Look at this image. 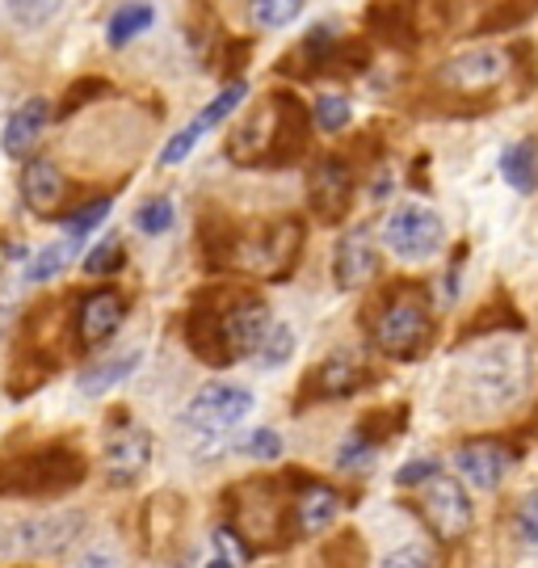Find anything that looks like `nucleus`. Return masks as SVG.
Masks as SVG:
<instances>
[{
  "label": "nucleus",
  "instance_id": "nucleus-8",
  "mask_svg": "<svg viewBox=\"0 0 538 568\" xmlns=\"http://www.w3.org/2000/svg\"><path fill=\"white\" fill-rule=\"evenodd\" d=\"M126 321V300L122 291H98V295H84V304L77 312V337L84 349H98L105 345Z\"/></svg>",
  "mask_w": 538,
  "mask_h": 568
},
{
  "label": "nucleus",
  "instance_id": "nucleus-29",
  "mask_svg": "<svg viewBox=\"0 0 538 568\" xmlns=\"http://www.w3.org/2000/svg\"><path fill=\"white\" fill-rule=\"evenodd\" d=\"M514 530H518V539L526 548L538 551V493H526V497H521L518 514H514Z\"/></svg>",
  "mask_w": 538,
  "mask_h": 568
},
{
  "label": "nucleus",
  "instance_id": "nucleus-9",
  "mask_svg": "<svg viewBox=\"0 0 538 568\" xmlns=\"http://www.w3.org/2000/svg\"><path fill=\"white\" fill-rule=\"evenodd\" d=\"M244 93H248V84H244V81H232V84H227L220 98L206 105V110H202L199 119L190 122V126H185L181 135H173V140L164 143L160 161H164V164H181V161H185V156H190V148H194V143H199L202 135L211 131V126H220L223 119H232V114H236V105L244 102Z\"/></svg>",
  "mask_w": 538,
  "mask_h": 568
},
{
  "label": "nucleus",
  "instance_id": "nucleus-31",
  "mask_svg": "<svg viewBox=\"0 0 538 568\" xmlns=\"http://www.w3.org/2000/svg\"><path fill=\"white\" fill-rule=\"evenodd\" d=\"M105 215H110V199H101V203L84 206L80 215H72V220H68V236L84 241V236H89V232H93V227H98L101 220H105Z\"/></svg>",
  "mask_w": 538,
  "mask_h": 568
},
{
  "label": "nucleus",
  "instance_id": "nucleus-19",
  "mask_svg": "<svg viewBox=\"0 0 538 568\" xmlns=\"http://www.w3.org/2000/svg\"><path fill=\"white\" fill-rule=\"evenodd\" d=\"M500 178L514 185L518 194H535L538 185V148L535 140H521L500 152Z\"/></svg>",
  "mask_w": 538,
  "mask_h": 568
},
{
  "label": "nucleus",
  "instance_id": "nucleus-25",
  "mask_svg": "<svg viewBox=\"0 0 538 568\" xmlns=\"http://www.w3.org/2000/svg\"><path fill=\"white\" fill-rule=\"evenodd\" d=\"M307 0H248V21L257 30H282L300 18V9Z\"/></svg>",
  "mask_w": 538,
  "mask_h": 568
},
{
  "label": "nucleus",
  "instance_id": "nucleus-18",
  "mask_svg": "<svg viewBox=\"0 0 538 568\" xmlns=\"http://www.w3.org/2000/svg\"><path fill=\"white\" fill-rule=\"evenodd\" d=\"M366 384V371L354 354H333V358H324L319 371L312 375V392H316L319 400H328V396H349L354 387Z\"/></svg>",
  "mask_w": 538,
  "mask_h": 568
},
{
  "label": "nucleus",
  "instance_id": "nucleus-21",
  "mask_svg": "<svg viewBox=\"0 0 538 568\" xmlns=\"http://www.w3.org/2000/svg\"><path fill=\"white\" fill-rule=\"evenodd\" d=\"M77 248H80L77 236H63V241L39 248V253H34V262L26 265V278H30V283H47V278H55L63 265L77 257Z\"/></svg>",
  "mask_w": 538,
  "mask_h": 568
},
{
  "label": "nucleus",
  "instance_id": "nucleus-34",
  "mask_svg": "<svg viewBox=\"0 0 538 568\" xmlns=\"http://www.w3.org/2000/svg\"><path fill=\"white\" fill-rule=\"evenodd\" d=\"M370 459H375V447H366V438L341 447V455H337V464L345 467V471H370Z\"/></svg>",
  "mask_w": 538,
  "mask_h": 568
},
{
  "label": "nucleus",
  "instance_id": "nucleus-2",
  "mask_svg": "<svg viewBox=\"0 0 538 568\" xmlns=\"http://www.w3.org/2000/svg\"><path fill=\"white\" fill-rule=\"evenodd\" d=\"M303 143H307V110L291 93H274L270 102L257 105L240 122L227 152L240 164H282L286 156L303 152Z\"/></svg>",
  "mask_w": 538,
  "mask_h": 568
},
{
  "label": "nucleus",
  "instance_id": "nucleus-4",
  "mask_svg": "<svg viewBox=\"0 0 538 568\" xmlns=\"http://www.w3.org/2000/svg\"><path fill=\"white\" fill-rule=\"evenodd\" d=\"M253 413V396L248 387L232 384H206L185 405V429L199 434V438H223L227 429H236L244 417Z\"/></svg>",
  "mask_w": 538,
  "mask_h": 568
},
{
  "label": "nucleus",
  "instance_id": "nucleus-30",
  "mask_svg": "<svg viewBox=\"0 0 538 568\" xmlns=\"http://www.w3.org/2000/svg\"><path fill=\"white\" fill-rule=\"evenodd\" d=\"M84 270H89V274H114V270H122V244L119 241L98 244V248L84 257Z\"/></svg>",
  "mask_w": 538,
  "mask_h": 568
},
{
  "label": "nucleus",
  "instance_id": "nucleus-24",
  "mask_svg": "<svg viewBox=\"0 0 538 568\" xmlns=\"http://www.w3.org/2000/svg\"><path fill=\"white\" fill-rule=\"evenodd\" d=\"M291 349H295V333H291V325L270 321L265 333H261L257 349H253V358H257L261 366H282V363H291Z\"/></svg>",
  "mask_w": 538,
  "mask_h": 568
},
{
  "label": "nucleus",
  "instance_id": "nucleus-16",
  "mask_svg": "<svg viewBox=\"0 0 538 568\" xmlns=\"http://www.w3.org/2000/svg\"><path fill=\"white\" fill-rule=\"evenodd\" d=\"M459 467L476 488H497L500 480L509 476L514 455L500 447V443H467V447L459 450Z\"/></svg>",
  "mask_w": 538,
  "mask_h": 568
},
{
  "label": "nucleus",
  "instance_id": "nucleus-10",
  "mask_svg": "<svg viewBox=\"0 0 538 568\" xmlns=\"http://www.w3.org/2000/svg\"><path fill=\"white\" fill-rule=\"evenodd\" d=\"M509 77V55L505 51H467L441 68V84H450L455 93H476L493 89Z\"/></svg>",
  "mask_w": 538,
  "mask_h": 568
},
{
  "label": "nucleus",
  "instance_id": "nucleus-28",
  "mask_svg": "<svg viewBox=\"0 0 538 568\" xmlns=\"http://www.w3.org/2000/svg\"><path fill=\"white\" fill-rule=\"evenodd\" d=\"M9 4V13L21 21V26H42V21H51L60 13L63 0H4Z\"/></svg>",
  "mask_w": 538,
  "mask_h": 568
},
{
  "label": "nucleus",
  "instance_id": "nucleus-20",
  "mask_svg": "<svg viewBox=\"0 0 538 568\" xmlns=\"http://www.w3.org/2000/svg\"><path fill=\"white\" fill-rule=\"evenodd\" d=\"M337 509H341V497L333 493V488L312 485L307 493H300V501H295V518H300L303 530H312V535H316V530L333 527Z\"/></svg>",
  "mask_w": 538,
  "mask_h": 568
},
{
  "label": "nucleus",
  "instance_id": "nucleus-13",
  "mask_svg": "<svg viewBox=\"0 0 538 568\" xmlns=\"http://www.w3.org/2000/svg\"><path fill=\"white\" fill-rule=\"evenodd\" d=\"M47 119H51V105L42 102V98H30V102H21L9 122H4V152L13 156V161H26L34 148H39L42 131H47Z\"/></svg>",
  "mask_w": 538,
  "mask_h": 568
},
{
  "label": "nucleus",
  "instance_id": "nucleus-23",
  "mask_svg": "<svg viewBox=\"0 0 538 568\" xmlns=\"http://www.w3.org/2000/svg\"><path fill=\"white\" fill-rule=\"evenodd\" d=\"M135 366H140V354H122V358L98 363L93 371H84V375H80V392H84V396H101V392H110L114 384H122Z\"/></svg>",
  "mask_w": 538,
  "mask_h": 568
},
{
  "label": "nucleus",
  "instance_id": "nucleus-6",
  "mask_svg": "<svg viewBox=\"0 0 538 568\" xmlns=\"http://www.w3.org/2000/svg\"><path fill=\"white\" fill-rule=\"evenodd\" d=\"M383 241H387L392 253L408 257V262H417V257H429V253L441 244V220L434 215V211H425V206L404 203L387 215Z\"/></svg>",
  "mask_w": 538,
  "mask_h": 568
},
{
  "label": "nucleus",
  "instance_id": "nucleus-33",
  "mask_svg": "<svg viewBox=\"0 0 538 568\" xmlns=\"http://www.w3.org/2000/svg\"><path fill=\"white\" fill-rule=\"evenodd\" d=\"M215 548H220V565H248V548L236 539V530H215Z\"/></svg>",
  "mask_w": 538,
  "mask_h": 568
},
{
  "label": "nucleus",
  "instance_id": "nucleus-22",
  "mask_svg": "<svg viewBox=\"0 0 538 568\" xmlns=\"http://www.w3.org/2000/svg\"><path fill=\"white\" fill-rule=\"evenodd\" d=\"M152 18H156V13H152V4H148V0H131V4H122L119 13L110 18V30H105V34H110L114 47H126V42L140 39L143 30L152 26Z\"/></svg>",
  "mask_w": 538,
  "mask_h": 568
},
{
  "label": "nucleus",
  "instance_id": "nucleus-35",
  "mask_svg": "<svg viewBox=\"0 0 538 568\" xmlns=\"http://www.w3.org/2000/svg\"><path fill=\"white\" fill-rule=\"evenodd\" d=\"M434 471H438V464H429V459H413L408 467H399V471H396V485H399V488L425 485V480H429Z\"/></svg>",
  "mask_w": 538,
  "mask_h": 568
},
{
  "label": "nucleus",
  "instance_id": "nucleus-17",
  "mask_svg": "<svg viewBox=\"0 0 538 568\" xmlns=\"http://www.w3.org/2000/svg\"><path fill=\"white\" fill-rule=\"evenodd\" d=\"M300 244H303L300 227L278 224V227H270V232L261 236L257 248H248L244 257H248V265L261 270V274H286V265H291V257L300 253Z\"/></svg>",
  "mask_w": 538,
  "mask_h": 568
},
{
  "label": "nucleus",
  "instance_id": "nucleus-11",
  "mask_svg": "<svg viewBox=\"0 0 538 568\" xmlns=\"http://www.w3.org/2000/svg\"><path fill=\"white\" fill-rule=\"evenodd\" d=\"M148 459H152V438H148L143 426H122L119 434H110V443H105V476H110V485L140 480Z\"/></svg>",
  "mask_w": 538,
  "mask_h": 568
},
{
  "label": "nucleus",
  "instance_id": "nucleus-3",
  "mask_svg": "<svg viewBox=\"0 0 538 568\" xmlns=\"http://www.w3.org/2000/svg\"><path fill=\"white\" fill-rule=\"evenodd\" d=\"M370 337H375V345L387 358H399V363L417 358L425 337H429V304H425V295L413 291V286L392 291L387 304L370 321Z\"/></svg>",
  "mask_w": 538,
  "mask_h": 568
},
{
  "label": "nucleus",
  "instance_id": "nucleus-36",
  "mask_svg": "<svg viewBox=\"0 0 538 568\" xmlns=\"http://www.w3.org/2000/svg\"><path fill=\"white\" fill-rule=\"evenodd\" d=\"M387 565H429V551H425V548L392 551V556H387Z\"/></svg>",
  "mask_w": 538,
  "mask_h": 568
},
{
  "label": "nucleus",
  "instance_id": "nucleus-5",
  "mask_svg": "<svg viewBox=\"0 0 538 568\" xmlns=\"http://www.w3.org/2000/svg\"><path fill=\"white\" fill-rule=\"evenodd\" d=\"M420 514L441 539H463L471 527V501H467L463 485L450 476H438V471L420 488Z\"/></svg>",
  "mask_w": 538,
  "mask_h": 568
},
{
  "label": "nucleus",
  "instance_id": "nucleus-27",
  "mask_svg": "<svg viewBox=\"0 0 538 568\" xmlns=\"http://www.w3.org/2000/svg\"><path fill=\"white\" fill-rule=\"evenodd\" d=\"M135 227H140L143 236H164V232L173 227V203H169V199L143 203L140 215H135Z\"/></svg>",
  "mask_w": 538,
  "mask_h": 568
},
{
  "label": "nucleus",
  "instance_id": "nucleus-26",
  "mask_svg": "<svg viewBox=\"0 0 538 568\" xmlns=\"http://www.w3.org/2000/svg\"><path fill=\"white\" fill-rule=\"evenodd\" d=\"M354 119V105L345 93H319L316 102V126L319 131H341V126H349Z\"/></svg>",
  "mask_w": 538,
  "mask_h": 568
},
{
  "label": "nucleus",
  "instance_id": "nucleus-12",
  "mask_svg": "<svg viewBox=\"0 0 538 568\" xmlns=\"http://www.w3.org/2000/svg\"><path fill=\"white\" fill-rule=\"evenodd\" d=\"M333 270H337L341 291H358V286H366L375 274H379V248H375V241H370L366 227H354V232L341 236Z\"/></svg>",
  "mask_w": 538,
  "mask_h": 568
},
{
  "label": "nucleus",
  "instance_id": "nucleus-1",
  "mask_svg": "<svg viewBox=\"0 0 538 568\" xmlns=\"http://www.w3.org/2000/svg\"><path fill=\"white\" fill-rule=\"evenodd\" d=\"M265 325H270V307L261 300H248V295L244 300H220V304L206 300L190 321V345H194L202 363L232 366L257 349Z\"/></svg>",
  "mask_w": 538,
  "mask_h": 568
},
{
  "label": "nucleus",
  "instance_id": "nucleus-15",
  "mask_svg": "<svg viewBox=\"0 0 538 568\" xmlns=\"http://www.w3.org/2000/svg\"><path fill=\"white\" fill-rule=\"evenodd\" d=\"M21 199L34 215H55L63 203V178L51 161H30L21 169Z\"/></svg>",
  "mask_w": 538,
  "mask_h": 568
},
{
  "label": "nucleus",
  "instance_id": "nucleus-14",
  "mask_svg": "<svg viewBox=\"0 0 538 568\" xmlns=\"http://www.w3.org/2000/svg\"><path fill=\"white\" fill-rule=\"evenodd\" d=\"M80 530V514H47V518H34L18 527V551H34V556H51V551H63Z\"/></svg>",
  "mask_w": 538,
  "mask_h": 568
},
{
  "label": "nucleus",
  "instance_id": "nucleus-7",
  "mask_svg": "<svg viewBox=\"0 0 538 568\" xmlns=\"http://www.w3.org/2000/svg\"><path fill=\"white\" fill-rule=\"evenodd\" d=\"M307 194H312V206L324 224H337L341 215L349 211V199H354V173L341 156H324V161L312 169V182H307Z\"/></svg>",
  "mask_w": 538,
  "mask_h": 568
},
{
  "label": "nucleus",
  "instance_id": "nucleus-32",
  "mask_svg": "<svg viewBox=\"0 0 538 568\" xmlns=\"http://www.w3.org/2000/svg\"><path fill=\"white\" fill-rule=\"evenodd\" d=\"M244 455H253V459H278L282 455V438L274 429H253L248 434V443H244Z\"/></svg>",
  "mask_w": 538,
  "mask_h": 568
}]
</instances>
